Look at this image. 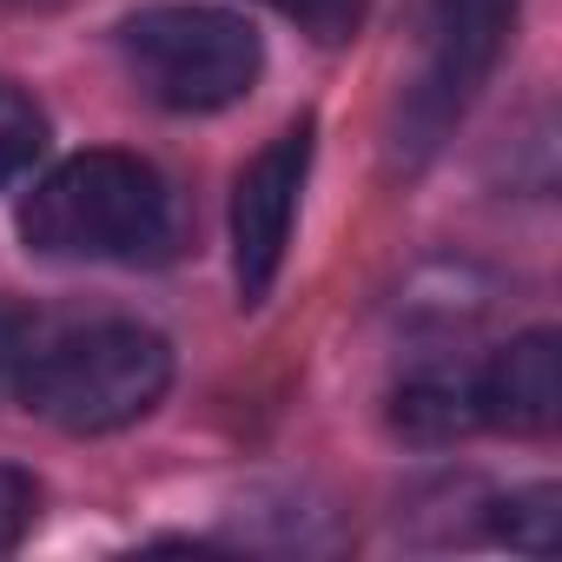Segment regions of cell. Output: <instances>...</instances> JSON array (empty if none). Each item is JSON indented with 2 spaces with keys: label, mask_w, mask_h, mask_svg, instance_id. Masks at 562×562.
<instances>
[{
  "label": "cell",
  "mask_w": 562,
  "mask_h": 562,
  "mask_svg": "<svg viewBox=\"0 0 562 562\" xmlns=\"http://www.w3.org/2000/svg\"><path fill=\"white\" fill-rule=\"evenodd\" d=\"M166 384H172V345L126 318L67 331L47 351H27V371H21L27 411H41L74 437H106L139 424L166 397Z\"/></svg>",
  "instance_id": "obj_2"
},
{
  "label": "cell",
  "mask_w": 562,
  "mask_h": 562,
  "mask_svg": "<svg viewBox=\"0 0 562 562\" xmlns=\"http://www.w3.org/2000/svg\"><path fill=\"white\" fill-rule=\"evenodd\" d=\"M496 536L522 555H555L562 542V496L542 483V490H516L496 503Z\"/></svg>",
  "instance_id": "obj_8"
},
{
  "label": "cell",
  "mask_w": 562,
  "mask_h": 562,
  "mask_svg": "<svg viewBox=\"0 0 562 562\" xmlns=\"http://www.w3.org/2000/svg\"><path fill=\"white\" fill-rule=\"evenodd\" d=\"M34 516H41V483L27 470H14V463H0V555L27 542Z\"/></svg>",
  "instance_id": "obj_11"
},
{
  "label": "cell",
  "mask_w": 562,
  "mask_h": 562,
  "mask_svg": "<svg viewBox=\"0 0 562 562\" xmlns=\"http://www.w3.org/2000/svg\"><path fill=\"white\" fill-rule=\"evenodd\" d=\"M516 21V0H430V34H424V74L404 100L397 139L411 146V159H424L476 100V87L490 80L503 34Z\"/></svg>",
  "instance_id": "obj_4"
},
{
  "label": "cell",
  "mask_w": 562,
  "mask_h": 562,
  "mask_svg": "<svg viewBox=\"0 0 562 562\" xmlns=\"http://www.w3.org/2000/svg\"><path fill=\"white\" fill-rule=\"evenodd\" d=\"M21 232L47 258L139 265V258H166L179 218L166 179L139 153H74L27 192Z\"/></svg>",
  "instance_id": "obj_1"
},
{
  "label": "cell",
  "mask_w": 562,
  "mask_h": 562,
  "mask_svg": "<svg viewBox=\"0 0 562 562\" xmlns=\"http://www.w3.org/2000/svg\"><path fill=\"white\" fill-rule=\"evenodd\" d=\"M476 417L509 430V437L555 430V417H562V345H555V331H522L476 371Z\"/></svg>",
  "instance_id": "obj_6"
},
{
  "label": "cell",
  "mask_w": 562,
  "mask_h": 562,
  "mask_svg": "<svg viewBox=\"0 0 562 562\" xmlns=\"http://www.w3.org/2000/svg\"><path fill=\"white\" fill-rule=\"evenodd\" d=\"M258 8H271L278 21H292L299 34H312L318 47H345L364 14H371V0H258Z\"/></svg>",
  "instance_id": "obj_10"
},
{
  "label": "cell",
  "mask_w": 562,
  "mask_h": 562,
  "mask_svg": "<svg viewBox=\"0 0 562 562\" xmlns=\"http://www.w3.org/2000/svg\"><path fill=\"white\" fill-rule=\"evenodd\" d=\"M47 146V113L34 106V93H21L14 80H0V186H14Z\"/></svg>",
  "instance_id": "obj_9"
},
{
  "label": "cell",
  "mask_w": 562,
  "mask_h": 562,
  "mask_svg": "<svg viewBox=\"0 0 562 562\" xmlns=\"http://www.w3.org/2000/svg\"><path fill=\"white\" fill-rule=\"evenodd\" d=\"M133 80L172 113H218L251 93L265 47L238 14L218 8H146L120 27Z\"/></svg>",
  "instance_id": "obj_3"
},
{
  "label": "cell",
  "mask_w": 562,
  "mask_h": 562,
  "mask_svg": "<svg viewBox=\"0 0 562 562\" xmlns=\"http://www.w3.org/2000/svg\"><path fill=\"white\" fill-rule=\"evenodd\" d=\"M312 139L318 120H292L271 146L251 153V166L232 186V278H238V305H265V292L278 285V265L292 245V218H299V192L312 172Z\"/></svg>",
  "instance_id": "obj_5"
},
{
  "label": "cell",
  "mask_w": 562,
  "mask_h": 562,
  "mask_svg": "<svg viewBox=\"0 0 562 562\" xmlns=\"http://www.w3.org/2000/svg\"><path fill=\"white\" fill-rule=\"evenodd\" d=\"M391 424L411 437V443H457L470 437L483 417H476V378L463 371H424L397 391V411Z\"/></svg>",
  "instance_id": "obj_7"
}]
</instances>
